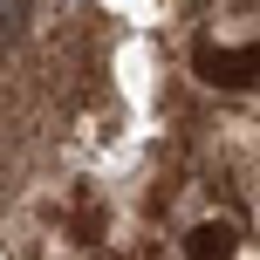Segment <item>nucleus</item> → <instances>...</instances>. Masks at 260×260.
<instances>
[{
	"mask_svg": "<svg viewBox=\"0 0 260 260\" xmlns=\"http://www.w3.org/2000/svg\"><path fill=\"white\" fill-rule=\"evenodd\" d=\"M35 21V0H0V41H21Z\"/></svg>",
	"mask_w": 260,
	"mask_h": 260,
	"instance_id": "7ed1b4c3",
	"label": "nucleus"
},
{
	"mask_svg": "<svg viewBox=\"0 0 260 260\" xmlns=\"http://www.w3.org/2000/svg\"><path fill=\"white\" fill-rule=\"evenodd\" d=\"M199 76L226 82V89H247L260 76V48H199Z\"/></svg>",
	"mask_w": 260,
	"mask_h": 260,
	"instance_id": "f257e3e1",
	"label": "nucleus"
},
{
	"mask_svg": "<svg viewBox=\"0 0 260 260\" xmlns=\"http://www.w3.org/2000/svg\"><path fill=\"white\" fill-rule=\"evenodd\" d=\"M185 260H233V226L226 219H206L185 233Z\"/></svg>",
	"mask_w": 260,
	"mask_h": 260,
	"instance_id": "f03ea898",
	"label": "nucleus"
}]
</instances>
